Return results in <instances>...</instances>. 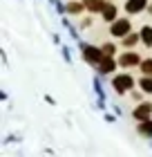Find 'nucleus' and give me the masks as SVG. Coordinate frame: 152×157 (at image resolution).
<instances>
[{
    "instance_id": "f257e3e1",
    "label": "nucleus",
    "mask_w": 152,
    "mask_h": 157,
    "mask_svg": "<svg viewBox=\"0 0 152 157\" xmlns=\"http://www.w3.org/2000/svg\"><path fill=\"white\" fill-rule=\"evenodd\" d=\"M114 90L119 92V94H125V92H130L134 88V78L128 76V74H121V76H114Z\"/></svg>"
},
{
    "instance_id": "f03ea898",
    "label": "nucleus",
    "mask_w": 152,
    "mask_h": 157,
    "mask_svg": "<svg viewBox=\"0 0 152 157\" xmlns=\"http://www.w3.org/2000/svg\"><path fill=\"white\" fill-rule=\"evenodd\" d=\"M83 54H85V61L92 63V65H98L101 59H103V49H98V47H92V45H83Z\"/></svg>"
},
{
    "instance_id": "7ed1b4c3",
    "label": "nucleus",
    "mask_w": 152,
    "mask_h": 157,
    "mask_svg": "<svg viewBox=\"0 0 152 157\" xmlns=\"http://www.w3.org/2000/svg\"><path fill=\"white\" fill-rule=\"evenodd\" d=\"M110 32H112V36H119V38L128 36V34H130V20H125V18L114 20V25H112Z\"/></svg>"
},
{
    "instance_id": "20e7f679",
    "label": "nucleus",
    "mask_w": 152,
    "mask_h": 157,
    "mask_svg": "<svg viewBox=\"0 0 152 157\" xmlns=\"http://www.w3.org/2000/svg\"><path fill=\"white\" fill-rule=\"evenodd\" d=\"M134 119L136 121H146V119H150V115H152V103H139L134 108Z\"/></svg>"
},
{
    "instance_id": "39448f33",
    "label": "nucleus",
    "mask_w": 152,
    "mask_h": 157,
    "mask_svg": "<svg viewBox=\"0 0 152 157\" xmlns=\"http://www.w3.org/2000/svg\"><path fill=\"white\" fill-rule=\"evenodd\" d=\"M119 65H123V67L141 65V59H139V54H134V52H125V54H121V59H119Z\"/></svg>"
},
{
    "instance_id": "423d86ee",
    "label": "nucleus",
    "mask_w": 152,
    "mask_h": 157,
    "mask_svg": "<svg viewBox=\"0 0 152 157\" xmlns=\"http://www.w3.org/2000/svg\"><path fill=\"white\" fill-rule=\"evenodd\" d=\"M119 63L112 59V56H103V59H101V63H98V72L101 74H110V72H114V67H117Z\"/></svg>"
},
{
    "instance_id": "0eeeda50",
    "label": "nucleus",
    "mask_w": 152,
    "mask_h": 157,
    "mask_svg": "<svg viewBox=\"0 0 152 157\" xmlns=\"http://www.w3.org/2000/svg\"><path fill=\"white\" fill-rule=\"evenodd\" d=\"M148 7V0H128L125 2V11L128 13H139Z\"/></svg>"
},
{
    "instance_id": "6e6552de",
    "label": "nucleus",
    "mask_w": 152,
    "mask_h": 157,
    "mask_svg": "<svg viewBox=\"0 0 152 157\" xmlns=\"http://www.w3.org/2000/svg\"><path fill=\"white\" fill-rule=\"evenodd\" d=\"M92 83H94V90H96V94H98V108H103V101H105V90H103V85H101V78L96 76Z\"/></svg>"
},
{
    "instance_id": "1a4fd4ad",
    "label": "nucleus",
    "mask_w": 152,
    "mask_h": 157,
    "mask_svg": "<svg viewBox=\"0 0 152 157\" xmlns=\"http://www.w3.org/2000/svg\"><path fill=\"white\" fill-rule=\"evenodd\" d=\"M101 13H103V18L107 20V23H114V20H117V7L114 5H105V9Z\"/></svg>"
},
{
    "instance_id": "9d476101",
    "label": "nucleus",
    "mask_w": 152,
    "mask_h": 157,
    "mask_svg": "<svg viewBox=\"0 0 152 157\" xmlns=\"http://www.w3.org/2000/svg\"><path fill=\"white\" fill-rule=\"evenodd\" d=\"M85 7H87L90 11H103L105 9V2L103 0H83Z\"/></svg>"
},
{
    "instance_id": "9b49d317",
    "label": "nucleus",
    "mask_w": 152,
    "mask_h": 157,
    "mask_svg": "<svg viewBox=\"0 0 152 157\" xmlns=\"http://www.w3.org/2000/svg\"><path fill=\"white\" fill-rule=\"evenodd\" d=\"M139 132H141V135H146V137H152V119L139 121Z\"/></svg>"
},
{
    "instance_id": "f8f14e48",
    "label": "nucleus",
    "mask_w": 152,
    "mask_h": 157,
    "mask_svg": "<svg viewBox=\"0 0 152 157\" xmlns=\"http://www.w3.org/2000/svg\"><path fill=\"white\" fill-rule=\"evenodd\" d=\"M139 36H141V40H143V45L152 47V27H143Z\"/></svg>"
},
{
    "instance_id": "ddd939ff",
    "label": "nucleus",
    "mask_w": 152,
    "mask_h": 157,
    "mask_svg": "<svg viewBox=\"0 0 152 157\" xmlns=\"http://www.w3.org/2000/svg\"><path fill=\"white\" fill-rule=\"evenodd\" d=\"M139 85H141V90H143V92H150V94H152V76H150V74L143 76L141 81H139Z\"/></svg>"
},
{
    "instance_id": "4468645a",
    "label": "nucleus",
    "mask_w": 152,
    "mask_h": 157,
    "mask_svg": "<svg viewBox=\"0 0 152 157\" xmlns=\"http://www.w3.org/2000/svg\"><path fill=\"white\" fill-rule=\"evenodd\" d=\"M139 38H141V36H136V34H128V36H123V45H125V47H132V45L139 43Z\"/></svg>"
},
{
    "instance_id": "2eb2a0df",
    "label": "nucleus",
    "mask_w": 152,
    "mask_h": 157,
    "mask_svg": "<svg viewBox=\"0 0 152 157\" xmlns=\"http://www.w3.org/2000/svg\"><path fill=\"white\" fill-rule=\"evenodd\" d=\"M83 7H85V2H69V5H67V11H69V13H81Z\"/></svg>"
},
{
    "instance_id": "dca6fc26",
    "label": "nucleus",
    "mask_w": 152,
    "mask_h": 157,
    "mask_svg": "<svg viewBox=\"0 0 152 157\" xmlns=\"http://www.w3.org/2000/svg\"><path fill=\"white\" fill-rule=\"evenodd\" d=\"M141 70H143V74H150V76H152V61H150V59L143 61V63H141Z\"/></svg>"
},
{
    "instance_id": "f3484780",
    "label": "nucleus",
    "mask_w": 152,
    "mask_h": 157,
    "mask_svg": "<svg viewBox=\"0 0 152 157\" xmlns=\"http://www.w3.org/2000/svg\"><path fill=\"white\" fill-rule=\"evenodd\" d=\"M101 49H103V54H107V56H112V54H114V45H112V43H105V45L101 47Z\"/></svg>"
},
{
    "instance_id": "a211bd4d",
    "label": "nucleus",
    "mask_w": 152,
    "mask_h": 157,
    "mask_svg": "<svg viewBox=\"0 0 152 157\" xmlns=\"http://www.w3.org/2000/svg\"><path fill=\"white\" fill-rule=\"evenodd\" d=\"M63 56H65V61H67V63H72V56H69V49L67 47L63 49Z\"/></svg>"
}]
</instances>
